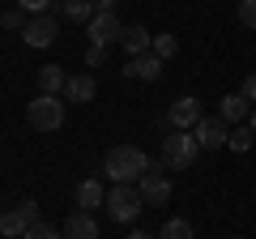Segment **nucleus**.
Here are the masks:
<instances>
[{
	"label": "nucleus",
	"instance_id": "423d86ee",
	"mask_svg": "<svg viewBox=\"0 0 256 239\" xmlns=\"http://www.w3.org/2000/svg\"><path fill=\"white\" fill-rule=\"evenodd\" d=\"M137 192L146 196V210H150V205H166V201H171V180H166L162 162H154V171H146L137 180Z\"/></svg>",
	"mask_w": 256,
	"mask_h": 239
},
{
	"label": "nucleus",
	"instance_id": "aec40b11",
	"mask_svg": "<svg viewBox=\"0 0 256 239\" xmlns=\"http://www.w3.org/2000/svg\"><path fill=\"white\" fill-rule=\"evenodd\" d=\"M150 52H154L158 60H171V56L180 52V38L175 34H154V47H150Z\"/></svg>",
	"mask_w": 256,
	"mask_h": 239
},
{
	"label": "nucleus",
	"instance_id": "f03ea898",
	"mask_svg": "<svg viewBox=\"0 0 256 239\" xmlns=\"http://www.w3.org/2000/svg\"><path fill=\"white\" fill-rule=\"evenodd\" d=\"M196 154H201L196 137L175 128V132H166V137H162V154H158V162H162V171H188V166L196 162Z\"/></svg>",
	"mask_w": 256,
	"mask_h": 239
},
{
	"label": "nucleus",
	"instance_id": "9d476101",
	"mask_svg": "<svg viewBox=\"0 0 256 239\" xmlns=\"http://www.w3.org/2000/svg\"><path fill=\"white\" fill-rule=\"evenodd\" d=\"M192 137H196V146L201 150H218V146H226V137H230V124L222 116H205L196 128H192Z\"/></svg>",
	"mask_w": 256,
	"mask_h": 239
},
{
	"label": "nucleus",
	"instance_id": "393cba45",
	"mask_svg": "<svg viewBox=\"0 0 256 239\" xmlns=\"http://www.w3.org/2000/svg\"><path fill=\"white\" fill-rule=\"evenodd\" d=\"M239 22L248 30H256V0H239Z\"/></svg>",
	"mask_w": 256,
	"mask_h": 239
},
{
	"label": "nucleus",
	"instance_id": "cd10ccee",
	"mask_svg": "<svg viewBox=\"0 0 256 239\" xmlns=\"http://www.w3.org/2000/svg\"><path fill=\"white\" fill-rule=\"evenodd\" d=\"M116 4H120V0H94V9H98V13H116Z\"/></svg>",
	"mask_w": 256,
	"mask_h": 239
},
{
	"label": "nucleus",
	"instance_id": "2eb2a0df",
	"mask_svg": "<svg viewBox=\"0 0 256 239\" xmlns=\"http://www.w3.org/2000/svg\"><path fill=\"white\" fill-rule=\"evenodd\" d=\"M120 47H124L128 56H146L150 47H154V34H150L146 26H124V34H120Z\"/></svg>",
	"mask_w": 256,
	"mask_h": 239
},
{
	"label": "nucleus",
	"instance_id": "39448f33",
	"mask_svg": "<svg viewBox=\"0 0 256 239\" xmlns=\"http://www.w3.org/2000/svg\"><path fill=\"white\" fill-rule=\"evenodd\" d=\"M34 222H38V201H18L13 210L0 214V235L4 239H22Z\"/></svg>",
	"mask_w": 256,
	"mask_h": 239
},
{
	"label": "nucleus",
	"instance_id": "f8f14e48",
	"mask_svg": "<svg viewBox=\"0 0 256 239\" xmlns=\"http://www.w3.org/2000/svg\"><path fill=\"white\" fill-rule=\"evenodd\" d=\"M60 230H64V239H98V222H94V214H86V210H73Z\"/></svg>",
	"mask_w": 256,
	"mask_h": 239
},
{
	"label": "nucleus",
	"instance_id": "f3484780",
	"mask_svg": "<svg viewBox=\"0 0 256 239\" xmlns=\"http://www.w3.org/2000/svg\"><path fill=\"white\" fill-rule=\"evenodd\" d=\"M64 86H68V73L60 64H43L38 68V94H60L64 98Z\"/></svg>",
	"mask_w": 256,
	"mask_h": 239
},
{
	"label": "nucleus",
	"instance_id": "a878e982",
	"mask_svg": "<svg viewBox=\"0 0 256 239\" xmlns=\"http://www.w3.org/2000/svg\"><path fill=\"white\" fill-rule=\"evenodd\" d=\"M86 64H90V68H98V64H107V47H86Z\"/></svg>",
	"mask_w": 256,
	"mask_h": 239
},
{
	"label": "nucleus",
	"instance_id": "f257e3e1",
	"mask_svg": "<svg viewBox=\"0 0 256 239\" xmlns=\"http://www.w3.org/2000/svg\"><path fill=\"white\" fill-rule=\"evenodd\" d=\"M102 171L111 175V184H137L146 171H154V162H150L146 150H137V146H116L102 158Z\"/></svg>",
	"mask_w": 256,
	"mask_h": 239
},
{
	"label": "nucleus",
	"instance_id": "7ed1b4c3",
	"mask_svg": "<svg viewBox=\"0 0 256 239\" xmlns=\"http://www.w3.org/2000/svg\"><path fill=\"white\" fill-rule=\"evenodd\" d=\"M26 124L34 132H56L64 124V98L60 94H38L26 102Z\"/></svg>",
	"mask_w": 256,
	"mask_h": 239
},
{
	"label": "nucleus",
	"instance_id": "0eeeda50",
	"mask_svg": "<svg viewBox=\"0 0 256 239\" xmlns=\"http://www.w3.org/2000/svg\"><path fill=\"white\" fill-rule=\"evenodd\" d=\"M166 120H171V128H180V132H192V128H196V124L205 120V111H201V98H192V94L175 98L171 107H166Z\"/></svg>",
	"mask_w": 256,
	"mask_h": 239
},
{
	"label": "nucleus",
	"instance_id": "9b49d317",
	"mask_svg": "<svg viewBox=\"0 0 256 239\" xmlns=\"http://www.w3.org/2000/svg\"><path fill=\"white\" fill-rule=\"evenodd\" d=\"M124 77H132V82H158V77H162V60H158L154 52L132 56V60L124 64Z\"/></svg>",
	"mask_w": 256,
	"mask_h": 239
},
{
	"label": "nucleus",
	"instance_id": "4be33fe9",
	"mask_svg": "<svg viewBox=\"0 0 256 239\" xmlns=\"http://www.w3.org/2000/svg\"><path fill=\"white\" fill-rule=\"evenodd\" d=\"M26 22H30L26 9H4V13H0V26H4V30H26Z\"/></svg>",
	"mask_w": 256,
	"mask_h": 239
},
{
	"label": "nucleus",
	"instance_id": "b1692460",
	"mask_svg": "<svg viewBox=\"0 0 256 239\" xmlns=\"http://www.w3.org/2000/svg\"><path fill=\"white\" fill-rule=\"evenodd\" d=\"M56 0H18V9H26L30 18H43V13H52Z\"/></svg>",
	"mask_w": 256,
	"mask_h": 239
},
{
	"label": "nucleus",
	"instance_id": "6ab92c4d",
	"mask_svg": "<svg viewBox=\"0 0 256 239\" xmlns=\"http://www.w3.org/2000/svg\"><path fill=\"white\" fill-rule=\"evenodd\" d=\"M158 239H196V230H192L188 218H171L162 230H158Z\"/></svg>",
	"mask_w": 256,
	"mask_h": 239
},
{
	"label": "nucleus",
	"instance_id": "c85d7f7f",
	"mask_svg": "<svg viewBox=\"0 0 256 239\" xmlns=\"http://www.w3.org/2000/svg\"><path fill=\"white\" fill-rule=\"evenodd\" d=\"M128 239H158V235H150V230H132Z\"/></svg>",
	"mask_w": 256,
	"mask_h": 239
},
{
	"label": "nucleus",
	"instance_id": "20e7f679",
	"mask_svg": "<svg viewBox=\"0 0 256 239\" xmlns=\"http://www.w3.org/2000/svg\"><path fill=\"white\" fill-rule=\"evenodd\" d=\"M102 210L111 214V222H132L141 210H146V196L137 192V184H111L107 205H102Z\"/></svg>",
	"mask_w": 256,
	"mask_h": 239
},
{
	"label": "nucleus",
	"instance_id": "4468645a",
	"mask_svg": "<svg viewBox=\"0 0 256 239\" xmlns=\"http://www.w3.org/2000/svg\"><path fill=\"white\" fill-rule=\"evenodd\" d=\"M94 94H98V82L90 73H73L68 86H64V102H90Z\"/></svg>",
	"mask_w": 256,
	"mask_h": 239
},
{
	"label": "nucleus",
	"instance_id": "dca6fc26",
	"mask_svg": "<svg viewBox=\"0 0 256 239\" xmlns=\"http://www.w3.org/2000/svg\"><path fill=\"white\" fill-rule=\"evenodd\" d=\"M218 116L222 120H226V124H244V120H248V98H244V94H222V98H218Z\"/></svg>",
	"mask_w": 256,
	"mask_h": 239
},
{
	"label": "nucleus",
	"instance_id": "ddd939ff",
	"mask_svg": "<svg viewBox=\"0 0 256 239\" xmlns=\"http://www.w3.org/2000/svg\"><path fill=\"white\" fill-rule=\"evenodd\" d=\"M102 205H107V188H102L98 180H82V184H77V210L94 214V210H102Z\"/></svg>",
	"mask_w": 256,
	"mask_h": 239
},
{
	"label": "nucleus",
	"instance_id": "a211bd4d",
	"mask_svg": "<svg viewBox=\"0 0 256 239\" xmlns=\"http://www.w3.org/2000/svg\"><path fill=\"white\" fill-rule=\"evenodd\" d=\"M60 13H64V18H73V22H86V26H90L98 9H94V0H60Z\"/></svg>",
	"mask_w": 256,
	"mask_h": 239
},
{
	"label": "nucleus",
	"instance_id": "c756f323",
	"mask_svg": "<svg viewBox=\"0 0 256 239\" xmlns=\"http://www.w3.org/2000/svg\"><path fill=\"white\" fill-rule=\"evenodd\" d=\"M248 128H252V132H256V111H252V116H248Z\"/></svg>",
	"mask_w": 256,
	"mask_h": 239
},
{
	"label": "nucleus",
	"instance_id": "1a4fd4ad",
	"mask_svg": "<svg viewBox=\"0 0 256 239\" xmlns=\"http://www.w3.org/2000/svg\"><path fill=\"white\" fill-rule=\"evenodd\" d=\"M22 38H26V47H52L56 38H60V22H56L52 13H43V18H30L26 30H22Z\"/></svg>",
	"mask_w": 256,
	"mask_h": 239
},
{
	"label": "nucleus",
	"instance_id": "bb28decb",
	"mask_svg": "<svg viewBox=\"0 0 256 239\" xmlns=\"http://www.w3.org/2000/svg\"><path fill=\"white\" fill-rule=\"evenodd\" d=\"M239 94H244L248 102H256V73H252V77H244V90H239Z\"/></svg>",
	"mask_w": 256,
	"mask_h": 239
},
{
	"label": "nucleus",
	"instance_id": "412c9836",
	"mask_svg": "<svg viewBox=\"0 0 256 239\" xmlns=\"http://www.w3.org/2000/svg\"><path fill=\"white\" fill-rule=\"evenodd\" d=\"M252 141H256V132H252V128H248V124H244V128H230V137H226V146L235 150V154H244V150L252 146Z\"/></svg>",
	"mask_w": 256,
	"mask_h": 239
},
{
	"label": "nucleus",
	"instance_id": "6e6552de",
	"mask_svg": "<svg viewBox=\"0 0 256 239\" xmlns=\"http://www.w3.org/2000/svg\"><path fill=\"white\" fill-rule=\"evenodd\" d=\"M86 34H90L94 47H111V43H120V34H124V22H120L116 13H94V22L86 26Z\"/></svg>",
	"mask_w": 256,
	"mask_h": 239
},
{
	"label": "nucleus",
	"instance_id": "5701e85b",
	"mask_svg": "<svg viewBox=\"0 0 256 239\" xmlns=\"http://www.w3.org/2000/svg\"><path fill=\"white\" fill-rule=\"evenodd\" d=\"M22 239H64V230H60V226H47V222L38 218V222H34V226H30Z\"/></svg>",
	"mask_w": 256,
	"mask_h": 239
}]
</instances>
